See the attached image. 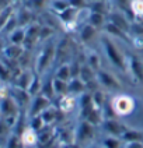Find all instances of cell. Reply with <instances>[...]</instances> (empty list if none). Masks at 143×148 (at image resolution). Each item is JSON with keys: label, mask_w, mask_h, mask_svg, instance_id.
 Instances as JSON below:
<instances>
[{"label": "cell", "mask_w": 143, "mask_h": 148, "mask_svg": "<svg viewBox=\"0 0 143 148\" xmlns=\"http://www.w3.org/2000/svg\"><path fill=\"white\" fill-rule=\"evenodd\" d=\"M100 137V129L94 123L86 120V119H79L75 126V143L79 144L82 148L87 147L94 141L98 140Z\"/></svg>", "instance_id": "obj_1"}, {"label": "cell", "mask_w": 143, "mask_h": 148, "mask_svg": "<svg viewBox=\"0 0 143 148\" xmlns=\"http://www.w3.org/2000/svg\"><path fill=\"white\" fill-rule=\"evenodd\" d=\"M109 106H111V110L115 115V117L126 122V119L135 113L136 101L133 97H131L128 94H118L111 99Z\"/></svg>", "instance_id": "obj_2"}, {"label": "cell", "mask_w": 143, "mask_h": 148, "mask_svg": "<svg viewBox=\"0 0 143 148\" xmlns=\"http://www.w3.org/2000/svg\"><path fill=\"white\" fill-rule=\"evenodd\" d=\"M129 126L118 119V117H105L101 124L98 126L100 129V134H105V136H114V137H122V134Z\"/></svg>", "instance_id": "obj_3"}, {"label": "cell", "mask_w": 143, "mask_h": 148, "mask_svg": "<svg viewBox=\"0 0 143 148\" xmlns=\"http://www.w3.org/2000/svg\"><path fill=\"white\" fill-rule=\"evenodd\" d=\"M49 105H50V98L49 97H46V95H44V94H38V95H35L34 99H32V102L30 103L28 117L41 115L42 110H45Z\"/></svg>", "instance_id": "obj_4"}, {"label": "cell", "mask_w": 143, "mask_h": 148, "mask_svg": "<svg viewBox=\"0 0 143 148\" xmlns=\"http://www.w3.org/2000/svg\"><path fill=\"white\" fill-rule=\"evenodd\" d=\"M56 140V126H45L38 132V147L46 148L52 141Z\"/></svg>", "instance_id": "obj_5"}, {"label": "cell", "mask_w": 143, "mask_h": 148, "mask_svg": "<svg viewBox=\"0 0 143 148\" xmlns=\"http://www.w3.org/2000/svg\"><path fill=\"white\" fill-rule=\"evenodd\" d=\"M20 141H21L23 148L35 147V145H38V133L27 124L23 129V132L20 133Z\"/></svg>", "instance_id": "obj_6"}, {"label": "cell", "mask_w": 143, "mask_h": 148, "mask_svg": "<svg viewBox=\"0 0 143 148\" xmlns=\"http://www.w3.org/2000/svg\"><path fill=\"white\" fill-rule=\"evenodd\" d=\"M58 109L62 113H65V115L73 113L76 109H77V99H76V97L72 95V94H66V95L60 97Z\"/></svg>", "instance_id": "obj_7"}, {"label": "cell", "mask_w": 143, "mask_h": 148, "mask_svg": "<svg viewBox=\"0 0 143 148\" xmlns=\"http://www.w3.org/2000/svg\"><path fill=\"white\" fill-rule=\"evenodd\" d=\"M39 116L42 117L44 123L46 126H56V122H58V117H59V109L50 103L45 110H42V113Z\"/></svg>", "instance_id": "obj_8"}, {"label": "cell", "mask_w": 143, "mask_h": 148, "mask_svg": "<svg viewBox=\"0 0 143 148\" xmlns=\"http://www.w3.org/2000/svg\"><path fill=\"white\" fill-rule=\"evenodd\" d=\"M98 141H100V144L104 148H122L124 147V141H122L121 137H114V136L100 134Z\"/></svg>", "instance_id": "obj_9"}, {"label": "cell", "mask_w": 143, "mask_h": 148, "mask_svg": "<svg viewBox=\"0 0 143 148\" xmlns=\"http://www.w3.org/2000/svg\"><path fill=\"white\" fill-rule=\"evenodd\" d=\"M97 78H98V81L101 82V85L107 87L109 90H117V88H119V82L117 81V78L112 77L111 74L105 73V71L98 70V71H97Z\"/></svg>", "instance_id": "obj_10"}, {"label": "cell", "mask_w": 143, "mask_h": 148, "mask_svg": "<svg viewBox=\"0 0 143 148\" xmlns=\"http://www.w3.org/2000/svg\"><path fill=\"white\" fill-rule=\"evenodd\" d=\"M67 84H69V81H63V80H59L56 77H53L52 78V92H53V95L60 98V97L69 94Z\"/></svg>", "instance_id": "obj_11"}, {"label": "cell", "mask_w": 143, "mask_h": 148, "mask_svg": "<svg viewBox=\"0 0 143 148\" xmlns=\"http://www.w3.org/2000/svg\"><path fill=\"white\" fill-rule=\"evenodd\" d=\"M122 141L124 143H131V141H143V130L140 129H133L128 127L125 133L122 134Z\"/></svg>", "instance_id": "obj_12"}, {"label": "cell", "mask_w": 143, "mask_h": 148, "mask_svg": "<svg viewBox=\"0 0 143 148\" xmlns=\"http://www.w3.org/2000/svg\"><path fill=\"white\" fill-rule=\"evenodd\" d=\"M55 77L59 78V80H63V81H70L72 80V69H70V66L69 64H62L56 70Z\"/></svg>", "instance_id": "obj_13"}, {"label": "cell", "mask_w": 143, "mask_h": 148, "mask_svg": "<svg viewBox=\"0 0 143 148\" xmlns=\"http://www.w3.org/2000/svg\"><path fill=\"white\" fill-rule=\"evenodd\" d=\"M28 126L31 127V129H34L35 132L38 133L39 130H42L46 124L44 123V120H42V117L39 115H37V116H31V117H28Z\"/></svg>", "instance_id": "obj_14"}, {"label": "cell", "mask_w": 143, "mask_h": 148, "mask_svg": "<svg viewBox=\"0 0 143 148\" xmlns=\"http://www.w3.org/2000/svg\"><path fill=\"white\" fill-rule=\"evenodd\" d=\"M131 7L136 16H143V0H132Z\"/></svg>", "instance_id": "obj_15"}, {"label": "cell", "mask_w": 143, "mask_h": 148, "mask_svg": "<svg viewBox=\"0 0 143 148\" xmlns=\"http://www.w3.org/2000/svg\"><path fill=\"white\" fill-rule=\"evenodd\" d=\"M122 148H143V141H131V143H124Z\"/></svg>", "instance_id": "obj_16"}, {"label": "cell", "mask_w": 143, "mask_h": 148, "mask_svg": "<svg viewBox=\"0 0 143 148\" xmlns=\"http://www.w3.org/2000/svg\"><path fill=\"white\" fill-rule=\"evenodd\" d=\"M4 98H7V88H6V85L0 84V99Z\"/></svg>", "instance_id": "obj_17"}, {"label": "cell", "mask_w": 143, "mask_h": 148, "mask_svg": "<svg viewBox=\"0 0 143 148\" xmlns=\"http://www.w3.org/2000/svg\"><path fill=\"white\" fill-rule=\"evenodd\" d=\"M84 148H104V147L100 144V141L97 140V141H94V143H91V144H88L87 147H84Z\"/></svg>", "instance_id": "obj_18"}, {"label": "cell", "mask_w": 143, "mask_h": 148, "mask_svg": "<svg viewBox=\"0 0 143 148\" xmlns=\"http://www.w3.org/2000/svg\"><path fill=\"white\" fill-rule=\"evenodd\" d=\"M63 148H82L79 144H76V143H70V144H65Z\"/></svg>", "instance_id": "obj_19"}, {"label": "cell", "mask_w": 143, "mask_h": 148, "mask_svg": "<svg viewBox=\"0 0 143 148\" xmlns=\"http://www.w3.org/2000/svg\"><path fill=\"white\" fill-rule=\"evenodd\" d=\"M25 148H39L38 145H35V147H25Z\"/></svg>", "instance_id": "obj_20"}, {"label": "cell", "mask_w": 143, "mask_h": 148, "mask_svg": "<svg viewBox=\"0 0 143 148\" xmlns=\"http://www.w3.org/2000/svg\"><path fill=\"white\" fill-rule=\"evenodd\" d=\"M0 148H3V147H0Z\"/></svg>", "instance_id": "obj_21"}]
</instances>
